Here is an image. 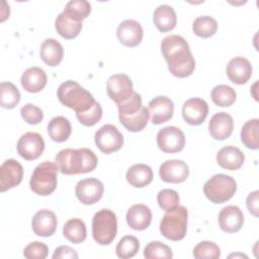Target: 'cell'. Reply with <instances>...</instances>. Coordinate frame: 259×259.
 <instances>
[{
    "instance_id": "cell-1",
    "label": "cell",
    "mask_w": 259,
    "mask_h": 259,
    "mask_svg": "<svg viewBox=\"0 0 259 259\" xmlns=\"http://www.w3.org/2000/svg\"><path fill=\"white\" fill-rule=\"evenodd\" d=\"M161 52L173 76L185 78L194 71L195 60L188 42L181 35L172 34L164 37L161 42Z\"/></svg>"
},
{
    "instance_id": "cell-2",
    "label": "cell",
    "mask_w": 259,
    "mask_h": 259,
    "mask_svg": "<svg viewBox=\"0 0 259 259\" xmlns=\"http://www.w3.org/2000/svg\"><path fill=\"white\" fill-rule=\"evenodd\" d=\"M55 160L60 172L66 175L91 172L95 169L98 162L94 152L87 148H67L61 150Z\"/></svg>"
},
{
    "instance_id": "cell-3",
    "label": "cell",
    "mask_w": 259,
    "mask_h": 259,
    "mask_svg": "<svg viewBox=\"0 0 259 259\" xmlns=\"http://www.w3.org/2000/svg\"><path fill=\"white\" fill-rule=\"evenodd\" d=\"M57 96L62 104L74 109L76 113L89 110L96 102L89 91L72 80L65 81L59 86Z\"/></svg>"
},
{
    "instance_id": "cell-4",
    "label": "cell",
    "mask_w": 259,
    "mask_h": 259,
    "mask_svg": "<svg viewBox=\"0 0 259 259\" xmlns=\"http://www.w3.org/2000/svg\"><path fill=\"white\" fill-rule=\"evenodd\" d=\"M58 170V165L50 161H44L38 164L29 180L30 189L41 196L52 194L57 187Z\"/></svg>"
},
{
    "instance_id": "cell-5",
    "label": "cell",
    "mask_w": 259,
    "mask_h": 259,
    "mask_svg": "<svg viewBox=\"0 0 259 259\" xmlns=\"http://www.w3.org/2000/svg\"><path fill=\"white\" fill-rule=\"evenodd\" d=\"M117 233V219L115 213L108 209L98 210L92 219V236L100 245H109Z\"/></svg>"
},
{
    "instance_id": "cell-6",
    "label": "cell",
    "mask_w": 259,
    "mask_h": 259,
    "mask_svg": "<svg viewBox=\"0 0 259 259\" xmlns=\"http://www.w3.org/2000/svg\"><path fill=\"white\" fill-rule=\"evenodd\" d=\"M237 190L234 178L226 174H215L203 185V193L213 203H224L230 200Z\"/></svg>"
},
{
    "instance_id": "cell-7",
    "label": "cell",
    "mask_w": 259,
    "mask_h": 259,
    "mask_svg": "<svg viewBox=\"0 0 259 259\" xmlns=\"http://www.w3.org/2000/svg\"><path fill=\"white\" fill-rule=\"evenodd\" d=\"M187 218L188 211L182 205L167 211L160 223L161 234L172 241L182 240L186 235Z\"/></svg>"
},
{
    "instance_id": "cell-8",
    "label": "cell",
    "mask_w": 259,
    "mask_h": 259,
    "mask_svg": "<svg viewBox=\"0 0 259 259\" xmlns=\"http://www.w3.org/2000/svg\"><path fill=\"white\" fill-rule=\"evenodd\" d=\"M94 141L102 153L110 154L122 147L123 136L115 125L104 124L95 133Z\"/></svg>"
},
{
    "instance_id": "cell-9",
    "label": "cell",
    "mask_w": 259,
    "mask_h": 259,
    "mask_svg": "<svg viewBox=\"0 0 259 259\" xmlns=\"http://www.w3.org/2000/svg\"><path fill=\"white\" fill-rule=\"evenodd\" d=\"M106 92L116 104L126 101L135 92L131 78L125 74H114L106 82Z\"/></svg>"
},
{
    "instance_id": "cell-10",
    "label": "cell",
    "mask_w": 259,
    "mask_h": 259,
    "mask_svg": "<svg viewBox=\"0 0 259 259\" xmlns=\"http://www.w3.org/2000/svg\"><path fill=\"white\" fill-rule=\"evenodd\" d=\"M157 145L165 153H177L185 146V136L179 127L165 126L157 134Z\"/></svg>"
},
{
    "instance_id": "cell-11",
    "label": "cell",
    "mask_w": 259,
    "mask_h": 259,
    "mask_svg": "<svg viewBox=\"0 0 259 259\" xmlns=\"http://www.w3.org/2000/svg\"><path fill=\"white\" fill-rule=\"evenodd\" d=\"M17 153L27 161L37 159L45 150V141L42 137L33 132H27L22 135L17 142Z\"/></svg>"
},
{
    "instance_id": "cell-12",
    "label": "cell",
    "mask_w": 259,
    "mask_h": 259,
    "mask_svg": "<svg viewBox=\"0 0 259 259\" xmlns=\"http://www.w3.org/2000/svg\"><path fill=\"white\" fill-rule=\"evenodd\" d=\"M103 184L96 178H86L80 180L75 187V193L78 200L86 205L94 204L99 201L103 195Z\"/></svg>"
},
{
    "instance_id": "cell-13",
    "label": "cell",
    "mask_w": 259,
    "mask_h": 259,
    "mask_svg": "<svg viewBox=\"0 0 259 259\" xmlns=\"http://www.w3.org/2000/svg\"><path fill=\"white\" fill-rule=\"evenodd\" d=\"M23 177L22 165L14 160L4 161L0 167V191L4 192L17 186Z\"/></svg>"
},
{
    "instance_id": "cell-14",
    "label": "cell",
    "mask_w": 259,
    "mask_h": 259,
    "mask_svg": "<svg viewBox=\"0 0 259 259\" xmlns=\"http://www.w3.org/2000/svg\"><path fill=\"white\" fill-rule=\"evenodd\" d=\"M159 176L168 183H181L189 176V168L182 160H167L161 164Z\"/></svg>"
},
{
    "instance_id": "cell-15",
    "label": "cell",
    "mask_w": 259,
    "mask_h": 259,
    "mask_svg": "<svg viewBox=\"0 0 259 259\" xmlns=\"http://www.w3.org/2000/svg\"><path fill=\"white\" fill-rule=\"evenodd\" d=\"M116 35L121 45L127 48H134L142 41L143 28L138 21L134 19H125L118 24Z\"/></svg>"
},
{
    "instance_id": "cell-16",
    "label": "cell",
    "mask_w": 259,
    "mask_h": 259,
    "mask_svg": "<svg viewBox=\"0 0 259 259\" xmlns=\"http://www.w3.org/2000/svg\"><path fill=\"white\" fill-rule=\"evenodd\" d=\"M208 105L201 98H190L183 103L182 117L190 125H199L206 118Z\"/></svg>"
},
{
    "instance_id": "cell-17",
    "label": "cell",
    "mask_w": 259,
    "mask_h": 259,
    "mask_svg": "<svg viewBox=\"0 0 259 259\" xmlns=\"http://www.w3.org/2000/svg\"><path fill=\"white\" fill-rule=\"evenodd\" d=\"M149 112L154 124H161L168 121L174 112L173 101L166 96H156L149 102Z\"/></svg>"
},
{
    "instance_id": "cell-18",
    "label": "cell",
    "mask_w": 259,
    "mask_h": 259,
    "mask_svg": "<svg viewBox=\"0 0 259 259\" xmlns=\"http://www.w3.org/2000/svg\"><path fill=\"white\" fill-rule=\"evenodd\" d=\"M226 73L230 81L235 84H245L252 76V66L244 57H235L227 65Z\"/></svg>"
},
{
    "instance_id": "cell-19",
    "label": "cell",
    "mask_w": 259,
    "mask_h": 259,
    "mask_svg": "<svg viewBox=\"0 0 259 259\" xmlns=\"http://www.w3.org/2000/svg\"><path fill=\"white\" fill-rule=\"evenodd\" d=\"M56 214L47 208L38 210L32 218L31 227L35 235L39 237H51L57 229Z\"/></svg>"
},
{
    "instance_id": "cell-20",
    "label": "cell",
    "mask_w": 259,
    "mask_h": 259,
    "mask_svg": "<svg viewBox=\"0 0 259 259\" xmlns=\"http://www.w3.org/2000/svg\"><path fill=\"white\" fill-rule=\"evenodd\" d=\"M234 130L233 117L227 112H218L213 114L208 122V132L217 141H223L229 138Z\"/></svg>"
},
{
    "instance_id": "cell-21",
    "label": "cell",
    "mask_w": 259,
    "mask_h": 259,
    "mask_svg": "<svg viewBox=\"0 0 259 259\" xmlns=\"http://www.w3.org/2000/svg\"><path fill=\"white\" fill-rule=\"evenodd\" d=\"M244 224V214L236 205H227L219 213L220 228L226 233L238 232Z\"/></svg>"
},
{
    "instance_id": "cell-22",
    "label": "cell",
    "mask_w": 259,
    "mask_h": 259,
    "mask_svg": "<svg viewBox=\"0 0 259 259\" xmlns=\"http://www.w3.org/2000/svg\"><path fill=\"white\" fill-rule=\"evenodd\" d=\"M125 219L130 228L136 231H143L146 230L152 222V211L145 204H134L128 208Z\"/></svg>"
},
{
    "instance_id": "cell-23",
    "label": "cell",
    "mask_w": 259,
    "mask_h": 259,
    "mask_svg": "<svg viewBox=\"0 0 259 259\" xmlns=\"http://www.w3.org/2000/svg\"><path fill=\"white\" fill-rule=\"evenodd\" d=\"M47 74L39 67H30L24 71L21 75V86L30 93H36L41 91L47 85Z\"/></svg>"
},
{
    "instance_id": "cell-24",
    "label": "cell",
    "mask_w": 259,
    "mask_h": 259,
    "mask_svg": "<svg viewBox=\"0 0 259 259\" xmlns=\"http://www.w3.org/2000/svg\"><path fill=\"white\" fill-rule=\"evenodd\" d=\"M245 161L243 152L234 146H226L222 148L217 154L218 164L227 170H237L242 167Z\"/></svg>"
},
{
    "instance_id": "cell-25",
    "label": "cell",
    "mask_w": 259,
    "mask_h": 259,
    "mask_svg": "<svg viewBox=\"0 0 259 259\" xmlns=\"http://www.w3.org/2000/svg\"><path fill=\"white\" fill-rule=\"evenodd\" d=\"M153 20L155 26L161 32L170 31L175 27L177 22L176 12L173 7L167 4L159 5L154 11Z\"/></svg>"
},
{
    "instance_id": "cell-26",
    "label": "cell",
    "mask_w": 259,
    "mask_h": 259,
    "mask_svg": "<svg viewBox=\"0 0 259 259\" xmlns=\"http://www.w3.org/2000/svg\"><path fill=\"white\" fill-rule=\"evenodd\" d=\"M39 55L41 60L51 67L60 65L64 56L63 46L55 38H47L40 46Z\"/></svg>"
},
{
    "instance_id": "cell-27",
    "label": "cell",
    "mask_w": 259,
    "mask_h": 259,
    "mask_svg": "<svg viewBox=\"0 0 259 259\" xmlns=\"http://www.w3.org/2000/svg\"><path fill=\"white\" fill-rule=\"evenodd\" d=\"M125 178L134 187H145L152 182L153 171L151 167L146 164H135L128 168Z\"/></svg>"
},
{
    "instance_id": "cell-28",
    "label": "cell",
    "mask_w": 259,
    "mask_h": 259,
    "mask_svg": "<svg viewBox=\"0 0 259 259\" xmlns=\"http://www.w3.org/2000/svg\"><path fill=\"white\" fill-rule=\"evenodd\" d=\"M71 132L72 127L70 121L61 115L53 117L48 124V134L50 138L57 143L67 141Z\"/></svg>"
},
{
    "instance_id": "cell-29",
    "label": "cell",
    "mask_w": 259,
    "mask_h": 259,
    "mask_svg": "<svg viewBox=\"0 0 259 259\" xmlns=\"http://www.w3.org/2000/svg\"><path fill=\"white\" fill-rule=\"evenodd\" d=\"M150 117L149 109L146 106H142V108L128 115H118V119L120 123L130 132L137 133L144 130L148 123Z\"/></svg>"
},
{
    "instance_id": "cell-30",
    "label": "cell",
    "mask_w": 259,
    "mask_h": 259,
    "mask_svg": "<svg viewBox=\"0 0 259 259\" xmlns=\"http://www.w3.org/2000/svg\"><path fill=\"white\" fill-rule=\"evenodd\" d=\"M55 27L57 32L66 39H72L76 37L81 29H82V22L75 21L68 17L64 12H61L56 19Z\"/></svg>"
},
{
    "instance_id": "cell-31",
    "label": "cell",
    "mask_w": 259,
    "mask_h": 259,
    "mask_svg": "<svg viewBox=\"0 0 259 259\" xmlns=\"http://www.w3.org/2000/svg\"><path fill=\"white\" fill-rule=\"evenodd\" d=\"M63 235L68 241L74 244L82 243L87 236L85 223L81 219H70L64 225Z\"/></svg>"
},
{
    "instance_id": "cell-32",
    "label": "cell",
    "mask_w": 259,
    "mask_h": 259,
    "mask_svg": "<svg viewBox=\"0 0 259 259\" xmlns=\"http://www.w3.org/2000/svg\"><path fill=\"white\" fill-rule=\"evenodd\" d=\"M259 119L254 118L246 121L241 130V141L248 149L257 150L259 148Z\"/></svg>"
},
{
    "instance_id": "cell-33",
    "label": "cell",
    "mask_w": 259,
    "mask_h": 259,
    "mask_svg": "<svg viewBox=\"0 0 259 259\" xmlns=\"http://www.w3.org/2000/svg\"><path fill=\"white\" fill-rule=\"evenodd\" d=\"M218 29L217 20L208 15L198 16L194 19L192 23V30L194 34L199 37L207 38L212 36Z\"/></svg>"
},
{
    "instance_id": "cell-34",
    "label": "cell",
    "mask_w": 259,
    "mask_h": 259,
    "mask_svg": "<svg viewBox=\"0 0 259 259\" xmlns=\"http://www.w3.org/2000/svg\"><path fill=\"white\" fill-rule=\"evenodd\" d=\"M63 12L71 19L82 22L90 14L91 5L86 0H71L66 4Z\"/></svg>"
},
{
    "instance_id": "cell-35",
    "label": "cell",
    "mask_w": 259,
    "mask_h": 259,
    "mask_svg": "<svg viewBox=\"0 0 259 259\" xmlns=\"http://www.w3.org/2000/svg\"><path fill=\"white\" fill-rule=\"evenodd\" d=\"M20 100V92L11 82H1L0 84V104L3 108H14Z\"/></svg>"
},
{
    "instance_id": "cell-36",
    "label": "cell",
    "mask_w": 259,
    "mask_h": 259,
    "mask_svg": "<svg viewBox=\"0 0 259 259\" xmlns=\"http://www.w3.org/2000/svg\"><path fill=\"white\" fill-rule=\"evenodd\" d=\"M210 96L212 102L221 107L231 106L236 101L237 98L236 91L231 86L225 84L217 85L211 90Z\"/></svg>"
},
{
    "instance_id": "cell-37",
    "label": "cell",
    "mask_w": 259,
    "mask_h": 259,
    "mask_svg": "<svg viewBox=\"0 0 259 259\" xmlns=\"http://www.w3.org/2000/svg\"><path fill=\"white\" fill-rule=\"evenodd\" d=\"M140 249L139 240L132 236L127 235L122 237L115 247V253L117 257L121 259H128L134 257Z\"/></svg>"
},
{
    "instance_id": "cell-38",
    "label": "cell",
    "mask_w": 259,
    "mask_h": 259,
    "mask_svg": "<svg viewBox=\"0 0 259 259\" xmlns=\"http://www.w3.org/2000/svg\"><path fill=\"white\" fill-rule=\"evenodd\" d=\"M193 256L196 259H218L221 256V250L215 243L202 241L194 247Z\"/></svg>"
},
{
    "instance_id": "cell-39",
    "label": "cell",
    "mask_w": 259,
    "mask_h": 259,
    "mask_svg": "<svg viewBox=\"0 0 259 259\" xmlns=\"http://www.w3.org/2000/svg\"><path fill=\"white\" fill-rule=\"evenodd\" d=\"M144 256L147 259L153 258H167L170 259L173 257L172 250L169 246L163 244L159 241L150 242L144 250Z\"/></svg>"
},
{
    "instance_id": "cell-40",
    "label": "cell",
    "mask_w": 259,
    "mask_h": 259,
    "mask_svg": "<svg viewBox=\"0 0 259 259\" xmlns=\"http://www.w3.org/2000/svg\"><path fill=\"white\" fill-rule=\"evenodd\" d=\"M157 201L159 206L167 212L179 205V195L174 189L165 188L158 192Z\"/></svg>"
},
{
    "instance_id": "cell-41",
    "label": "cell",
    "mask_w": 259,
    "mask_h": 259,
    "mask_svg": "<svg viewBox=\"0 0 259 259\" xmlns=\"http://www.w3.org/2000/svg\"><path fill=\"white\" fill-rule=\"evenodd\" d=\"M76 116L80 123H82L83 125L92 126L96 124L102 117L101 105L96 101L89 110L81 113H76Z\"/></svg>"
},
{
    "instance_id": "cell-42",
    "label": "cell",
    "mask_w": 259,
    "mask_h": 259,
    "mask_svg": "<svg viewBox=\"0 0 259 259\" xmlns=\"http://www.w3.org/2000/svg\"><path fill=\"white\" fill-rule=\"evenodd\" d=\"M116 105L118 108V115L133 114L142 108V96L139 93L134 92L133 95L126 101Z\"/></svg>"
},
{
    "instance_id": "cell-43",
    "label": "cell",
    "mask_w": 259,
    "mask_h": 259,
    "mask_svg": "<svg viewBox=\"0 0 259 259\" xmlns=\"http://www.w3.org/2000/svg\"><path fill=\"white\" fill-rule=\"evenodd\" d=\"M20 114L24 121H26L29 124H37L44 118L42 110L31 103L23 105L20 109Z\"/></svg>"
},
{
    "instance_id": "cell-44",
    "label": "cell",
    "mask_w": 259,
    "mask_h": 259,
    "mask_svg": "<svg viewBox=\"0 0 259 259\" xmlns=\"http://www.w3.org/2000/svg\"><path fill=\"white\" fill-rule=\"evenodd\" d=\"M48 253V246L38 241L29 243L23 250V256L28 259H45Z\"/></svg>"
},
{
    "instance_id": "cell-45",
    "label": "cell",
    "mask_w": 259,
    "mask_h": 259,
    "mask_svg": "<svg viewBox=\"0 0 259 259\" xmlns=\"http://www.w3.org/2000/svg\"><path fill=\"white\" fill-rule=\"evenodd\" d=\"M52 257L54 259H64V258L77 259L78 254L73 248H71L69 246H60L55 250Z\"/></svg>"
},
{
    "instance_id": "cell-46",
    "label": "cell",
    "mask_w": 259,
    "mask_h": 259,
    "mask_svg": "<svg viewBox=\"0 0 259 259\" xmlns=\"http://www.w3.org/2000/svg\"><path fill=\"white\" fill-rule=\"evenodd\" d=\"M258 196H259V191L255 190L251 192L246 199V205L251 214L254 217H258Z\"/></svg>"
}]
</instances>
